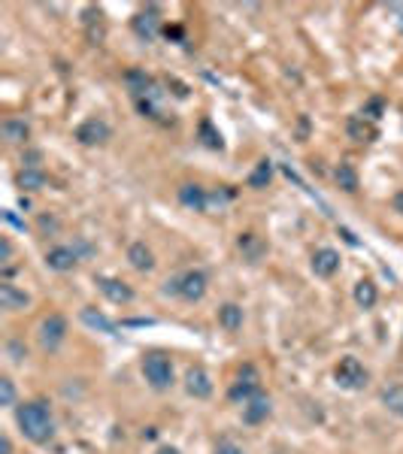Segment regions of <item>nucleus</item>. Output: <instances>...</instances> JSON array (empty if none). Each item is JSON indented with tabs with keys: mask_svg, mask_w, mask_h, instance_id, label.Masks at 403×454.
Wrapping results in <instances>:
<instances>
[{
	"mask_svg": "<svg viewBox=\"0 0 403 454\" xmlns=\"http://www.w3.org/2000/svg\"><path fill=\"white\" fill-rule=\"evenodd\" d=\"M16 185L21 188V191H40V188H46V173L43 170L21 167L19 176H16Z\"/></svg>",
	"mask_w": 403,
	"mask_h": 454,
	"instance_id": "22",
	"label": "nucleus"
},
{
	"mask_svg": "<svg viewBox=\"0 0 403 454\" xmlns=\"http://www.w3.org/2000/svg\"><path fill=\"white\" fill-rule=\"evenodd\" d=\"M164 36H167V40H185V31L179 28V24H170V28H164Z\"/></svg>",
	"mask_w": 403,
	"mask_h": 454,
	"instance_id": "32",
	"label": "nucleus"
},
{
	"mask_svg": "<svg viewBox=\"0 0 403 454\" xmlns=\"http://www.w3.org/2000/svg\"><path fill=\"white\" fill-rule=\"evenodd\" d=\"M334 176H337V185L343 188V191H349V194L358 191V173H355V167H352V163H339Z\"/></svg>",
	"mask_w": 403,
	"mask_h": 454,
	"instance_id": "25",
	"label": "nucleus"
},
{
	"mask_svg": "<svg viewBox=\"0 0 403 454\" xmlns=\"http://www.w3.org/2000/svg\"><path fill=\"white\" fill-rule=\"evenodd\" d=\"M4 218H6L12 227H19V231H24V221H19V218H16V212H9V209H6V212H4Z\"/></svg>",
	"mask_w": 403,
	"mask_h": 454,
	"instance_id": "34",
	"label": "nucleus"
},
{
	"mask_svg": "<svg viewBox=\"0 0 403 454\" xmlns=\"http://www.w3.org/2000/svg\"><path fill=\"white\" fill-rule=\"evenodd\" d=\"M346 133H349V140H355V143H373V140H379V128H376V121L364 118V116H352V118L346 121Z\"/></svg>",
	"mask_w": 403,
	"mask_h": 454,
	"instance_id": "10",
	"label": "nucleus"
},
{
	"mask_svg": "<svg viewBox=\"0 0 403 454\" xmlns=\"http://www.w3.org/2000/svg\"><path fill=\"white\" fill-rule=\"evenodd\" d=\"M270 179H273V163L270 161H258V167H255V173L249 176V188H267L270 185Z\"/></svg>",
	"mask_w": 403,
	"mask_h": 454,
	"instance_id": "26",
	"label": "nucleus"
},
{
	"mask_svg": "<svg viewBox=\"0 0 403 454\" xmlns=\"http://www.w3.org/2000/svg\"><path fill=\"white\" fill-rule=\"evenodd\" d=\"M143 436H146V439H155V436H158V430H155V427H146Z\"/></svg>",
	"mask_w": 403,
	"mask_h": 454,
	"instance_id": "38",
	"label": "nucleus"
},
{
	"mask_svg": "<svg viewBox=\"0 0 403 454\" xmlns=\"http://www.w3.org/2000/svg\"><path fill=\"white\" fill-rule=\"evenodd\" d=\"M131 28H134V34L140 36V40L152 43L155 36L161 34V9H158V6L140 9V12H136V16L131 19Z\"/></svg>",
	"mask_w": 403,
	"mask_h": 454,
	"instance_id": "7",
	"label": "nucleus"
},
{
	"mask_svg": "<svg viewBox=\"0 0 403 454\" xmlns=\"http://www.w3.org/2000/svg\"><path fill=\"white\" fill-rule=\"evenodd\" d=\"M0 454H12V443H9V436H0Z\"/></svg>",
	"mask_w": 403,
	"mask_h": 454,
	"instance_id": "36",
	"label": "nucleus"
},
{
	"mask_svg": "<svg viewBox=\"0 0 403 454\" xmlns=\"http://www.w3.org/2000/svg\"><path fill=\"white\" fill-rule=\"evenodd\" d=\"M200 140H204V146L212 148V151H222V148H224L222 133L212 128V121H200Z\"/></svg>",
	"mask_w": 403,
	"mask_h": 454,
	"instance_id": "27",
	"label": "nucleus"
},
{
	"mask_svg": "<svg viewBox=\"0 0 403 454\" xmlns=\"http://www.w3.org/2000/svg\"><path fill=\"white\" fill-rule=\"evenodd\" d=\"M334 378H337V385L339 388H346V390H364L370 382V373L364 370V363L358 358H343L334 367Z\"/></svg>",
	"mask_w": 403,
	"mask_h": 454,
	"instance_id": "3",
	"label": "nucleus"
},
{
	"mask_svg": "<svg viewBox=\"0 0 403 454\" xmlns=\"http://www.w3.org/2000/svg\"><path fill=\"white\" fill-rule=\"evenodd\" d=\"M73 136H76L82 146H104L109 136H112V131H109V124H106L104 118H88V121L79 124Z\"/></svg>",
	"mask_w": 403,
	"mask_h": 454,
	"instance_id": "8",
	"label": "nucleus"
},
{
	"mask_svg": "<svg viewBox=\"0 0 403 454\" xmlns=\"http://www.w3.org/2000/svg\"><path fill=\"white\" fill-rule=\"evenodd\" d=\"M261 394V385H258V370L252 367V363H246V367L240 370V375H237V382L231 385L228 390V400L231 403H240V406H246V403Z\"/></svg>",
	"mask_w": 403,
	"mask_h": 454,
	"instance_id": "4",
	"label": "nucleus"
},
{
	"mask_svg": "<svg viewBox=\"0 0 403 454\" xmlns=\"http://www.w3.org/2000/svg\"><path fill=\"white\" fill-rule=\"evenodd\" d=\"M237 248L243 251V258L249 263H258L264 255H267V243H264L258 233H240V239H237Z\"/></svg>",
	"mask_w": 403,
	"mask_h": 454,
	"instance_id": "15",
	"label": "nucleus"
},
{
	"mask_svg": "<svg viewBox=\"0 0 403 454\" xmlns=\"http://www.w3.org/2000/svg\"><path fill=\"white\" fill-rule=\"evenodd\" d=\"M124 82L131 85V91H134V97H143V94H149L152 91V79H149V76L143 73V70H128L124 73Z\"/></svg>",
	"mask_w": 403,
	"mask_h": 454,
	"instance_id": "24",
	"label": "nucleus"
},
{
	"mask_svg": "<svg viewBox=\"0 0 403 454\" xmlns=\"http://www.w3.org/2000/svg\"><path fill=\"white\" fill-rule=\"evenodd\" d=\"M309 267L316 276H322V279H331V276L339 270V251L337 248H319L316 255H312Z\"/></svg>",
	"mask_w": 403,
	"mask_h": 454,
	"instance_id": "13",
	"label": "nucleus"
},
{
	"mask_svg": "<svg viewBox=\"0 0 403 454\" xmlns=\"http://www.w3.org/2000/svg\"><path fill=\"white\" fill-rule=\"evenodd\" d=\"M216 454H243V448L237 443H231V439H222V443L216 445Z\"/></svg>",
	"mask_w": 403,
	"mask_h": 454,
	"instance_id": "30",
	"label": "nucleus"
},
{
	"mask_svg": "<svg viewBox=\"0 0 403 454\" xmlns=\"http://www.w3.org/2000/svg\"><path fill=\"white\" fill-rule=\"evenodd\" d=\"M185 390L194 400H209L212 397V378L204 367H191L185 373Z\"/></svg>",
	"mask_w": 403,
	"mask_h": 454,
	"instance_id": "9",
	"label": "nucleus"
},
{
	"mask_svg": "<svg viewBox=\"0 0 403 454\" xmlns=\"http://www.w3.org/2000/svg\"><path fill=\"white\" fill-rule=\"evenodd\" d=\"M267 418H270V397L261 390V394H255L243 406V421L246 424H261V421H267Z\"/></svg>",
	"mask_w": 403,
	"mask_h": 454,
	"instance_id": "14",
	"label": "nucleus"
},
{
	"mask_svg": "<svg viewBox=\"0 0 403 454\" xmlns=\"http://www.w3.org/2000/svg\"><path fill=\"white\" fill-rule=\"evenodd\" d=\"M0 133H4L6 143H28L31 140V124L24 118H6L4 124H0Z\"/></svg>",
	"mask_w": 403,
	"mask_h": 454,
	"instance_id": "17",
	"label": "nucleus"
},
{
	"mask_svg": "<svg viewBox=\"0 0 403 454\" xmlns=\"http://www.w3.org/2000/svg\"><path fill=\"white\" fill-rule=\"evenodd\" d=\"M128 261H131V267L140 270V273H149L155 267V255H152V248H149L146 243H134L128 248Z\"/></svg>",
	"mask_w": 403,
	"mask_h": 454,
	"instance_id": "19",
	"label": "nucleus"
},
{
	"mask_svg": "<svg viewBox=\"0 0 403 454\" xmlns=\"http://www.w3.org/2000/svg\"><path fill=\"white\" fill-rule=\"evenodd\" d=\"M143 375L155 390H167L173 385V363L164 351H146L143 355Z\"/></svg>",
	"mask_w": 403,
	"mask_h": 454,
	"instance_id": "2",
	"label": "nucleus"
},
{
	"mask_svg": "<svg viewBox=\"0 0 403 454\" xmlns=\"http://www.w3.org/2000/svg\"><path fill=\"white\" fill-rule=\"evenodd\" d=\"M207 288H209V279L204 270H185L179 273V297L185 303H200L207 297Z\"/></svg>",
	"mask_w": 403,
	"mask_h": 454,
	"instance_id": "6",
	"label": "nucleus"
},
{
	"mask_svg": "<svg viewBox=\"0 0 403 454\" xmlns=\"http://www.w3.org/2000/svg\"><path fill=\"white\" fill-rule=\"evenodd\" d=\"M207 197H209V194H207L200 185L188 182V185L179 188V203L188 206V209H194V212H207Z\"/></svg>",
	"mask_w": 403,
	"mask_h": 454,
	"instance_id": "18",
	"label": "nucleus"
},
{
	"mask_svg": "<svg viewBox=\"0 0 403 454\" xmlns=\"http://www.w3.org/2000/svg\"><path fill=\"white\" fill-rule=\"evenodd\" d=\"M9 348V355H12V360H21V358H28V348H24L19 339H12V343L6 345Z\"/></svg>",
	"mask_w": 403,
	"mask_h": 454,
	"instance_id": "31",
	"label": "nucleus"
},
{
	"mask_svg": "<svg viewBox=\"0 0 403 454\" xmlns=\"http://www.w3.org/2000/svg\"><path fill=\"white\" fill-rule=\"evenodd\" d=\"M79 318H82V324L91 327V331H100V333H112V336H116V321H109L104 312H97V309H91V306H85V309L79 312Z\"/></svg>",
	"mask_w": 403,
	"mask_h": 454,
	"instance_id": "20",
	"label": "nucleus"
},
{
	"mask_svg": "<svg viewBox=\"0 0 403 454\" xmlns=\"http://www.w3.org/2000/svg\"><path fill=\"white\" fill-rule=\"evenodd\" d=\"M97 288L104 291L106 300L119 303V306H128V303L134 300V291L128 285H124L121 279H109V276H97Z\"/></svg>",
	"mask_w": 403,
	"mask_h": 454,
	"instance_id": "12",
	"label": "nucleus"
},
{
	"mask_svg": "<svg viewBox=\"0 0 403 454\" xmlns=\"http://www.w3.org/2000/svg\"><path fill=\"white\" fill-rule=\"evenodd\" d=\"M382 403L388 409H392L394 415H403V385H392L382 390Z\"/></svg>",
	"mask_w": 403,
	"mask_h": 454,
	"instance_id": "28",
	"label": "nucleus"
},
{
	"mask_svg": "<svg viewBox=\"0 0 403 454\" xmlns=\"http://www.w3.org/2000/svg\"><path fill=\"white\" fill-rule=\"evenodd\" d=\"M64 339H67V318L64 315H49V318H43L40 324V345L46 351H58L61 345H64Z\"/></svg>",
	"mask_w": 403,
	"mask_h": 454,
	"instance_id": "5",
	"label": "nucleus"
},
{
	"mask_svg": "<svg viewBox=\"0 0 403 454\" xmlns=\"http://www.w3.org/2000/svg\"><path fill=\"white\" fill-rule=\"evenodd\" d=\"M16 421H19V430L24 433V439L43 445L55 436V418H52V409L49 403L43 400H31V403H21L16 409Z\"/></svg>",
	"mask_w": 403,
	"mask_h": 454,
	"instance_id": "1",
	"label": "nucleus"
},
{
	"mask_svg": "<svg viewBox=\"0 0 403 454\" xmlns=\"http://www.w3.org/2000/svg\"><path fill=\"white\" fill-rule=\"evenodd\" d=\"M0 406H16V385H12V378H0Z\"/></svg>",
	"mask_w": 403,
	"mask_h": 454,
	"instance_id": "29",
	"label": "nucleus"
},
{
	"mask_svg": "<svg viewBox=\"0 0 403 454\" xmlns=\"http://www.w3.org/2000/svg\"><path fill=\"white\" fill-rule=\"evenodd\" d=\"M9 258H12V243L4 236L0 239V263H9Z\"/></svg>",
	"mask_w": 403,
	"mask_h": 454,
	"instance_id": "33",
	"label": "nucleus"
},
{
	"mask_svg": "<svg viewBox=\"0 0 403 454\" xmlns=\"http://www.w3.org/2000/svg\"><path fill=\"white\" fill-rule=\"evenodd\" d=\"M219 324L228 333H237L243 327V309L237 306V303H224V306L219 309Z\"/></svg>",
	"mask_w": 403,
	"mask_h": 454,
	"instance_id": "21",
	"label": "nucleus"
},
{
	"mask_svg": "<svg viewBox=\"0 0 403 454\" xmlns=\"http://www.w3.org/2000/svg\"><path fill=\"white\" fill-rule=\"evenodd\" d=\"M40 227H43V231H58V221H55V218H46V216H43V218H40Z\"/></svg>",
	"mask_w": 403,
	"mask_h": 454,
	"instance_id": "35",
	"label": "nucleus"
},
{
	"mask_svg": "<svg viewBox=\"0 0 403 454\" xmlns=\"http://www.w3.org/2000/svg\"><path fill=\"white\" fill-rule=\"evenodd\" d=\"M376 300H379V291H376V285L370 279H361L355 285V303L361 309H373L376 306Z\"/></svg>",
	"mask_w": 403,
	"mask_h": 454,
	"instance_id": "23",
	"label": "nucleus"
},
{
	"mask_svg": "<svg viewBox=\"0 0 403 454\" xmlns=\"http://www.w3.org/2000/svg\"><path fill=\"white\" fill-rule=\"evenodd\" d=\"M76 248H70V246H55V248H49V255H46V267L49 270H55V273H70L73 267H76Z\"/></svg>",
	"mask_w": 403,
	"mask_h": 454,
	"instance_id": "11",
	"label": "nucleus"
},
{
	"mask_svg": "<svg viewBox=\"0 0 403 454\" xmlns=\"http://www.w3.org/2000/svg\"><path fill=\"white\" fill-rule=\"evenodd\" d=\"M0 306H4L6 312H21V309L31 306V297L24 291H19L16 285L4 282V285H0Z\"/></svg>",
	"mask_w": 403,
	"mask_h": 454,
	"instance_id": "16",
	"label": "nucleus"
},
{
	"mask_svg": "<svg viewBox=\"0 0 403 454\" xmlns=\"http://www.w3.org/2000/svg\"><path fill=\"white\" fill-rule=\"evenodd\" d=\"M155 454H182V451H179V448H173V445H161Z\"/></svg>",
	"mask_w": 403,
	"mask_h": 454,
	"instance_id": "37",
	"label": "nucleus"
}]
</instances>
